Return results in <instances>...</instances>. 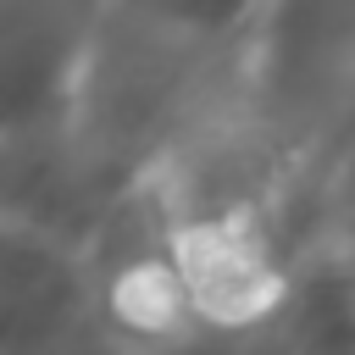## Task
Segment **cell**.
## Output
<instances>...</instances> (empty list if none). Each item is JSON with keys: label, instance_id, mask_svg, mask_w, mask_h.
Here are the masks:
<instances>
[{"label": "cell", "instance_id": "3", "mask_svg": "<svg viewBox=\"0 0 355 355\" xmlns=\"http://www.w3.org/2000/svg\"><path fill=\"white\" fill-rule=\"evenodd\" d=\"M266 355H355V316H349L333 272L322 266V255L311 266V283H305L288 327L266 344Z\"/></svg>", "mask_w": 355, "mask_h": 355}, {"label": "cell", "instance_id": "4", "mask_svg": "<svg viewBox=\"0 0 355 355\" xmlns=\"http://www.w3.org/2000/svg\"><path fill=\"white\" fill-rule=\"evenodd\" d=\"M111 355H128V349H111Z\"/></svg>", "mask_w": 355, "mask_h": 355}, {"label": "cell", "instance_id": "2", "mask_svg": "<svg viewBox=\"0 0 355 355\" xmlns=\"http://www.w3.org/2000/svg\"><path fill=\"white\" fill-rule=\"evenodd\" d=\"M322 266L333 272L349 316H355V83L322 139Z\"/></svg>", "mask_w": 355, "mask_h": 355}, {"label": "cell", "instance_id": "1", "mask_svg": "<svg viewBox=\"0 0 355 355\" xmlns=\"http://www.w3.org/2000/svg\"><path fill=\"white\" fill-rule=\"evenodd\" d=\"M100 6H0V144H72Z\"/></svg>", "mask_w": 355, "mask_h": 355}]
</instances>
